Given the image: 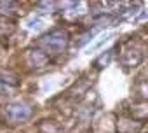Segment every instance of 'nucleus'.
<instances>
[{"mask_svg": "<svg viewBox=\"0 0 148 133\" xmlns=\"http://www.w3.org/2000/svg\"><path fill=\"white\" fill-rule=\"evenodd\" d=\"M141 61V54L138 53V51H129L124 58H122V63L125 65V66H134V65H138Z\"/></svg>", "mask_w": 148, "mask_h": 133, "instance_id": "39448f33", "label": "nucleus"}, {"mask_svg": "<svg viewBox=\"0 0 148 133\" xmlns=\"http://www.w3.org/2000/svg\"><path fill=\"white\" fill-rule=\"evenodd\" d=\"M115 37V33H106V35H103V37H99V40H96L94 44H91L87 49H86V53L87 54H91V53H94V51H98V49H101L103 46H106L112 39Z\"/></svg>", "mask_w": 148, "mask_h": 133, "instance_id": "20e7f679", "label": "nucleus"}, {"mask_svg": "<svg viewBox=\"0 0 148 133\" xmlns=\"http://www.w3.org/2000/svg\"><path fill=\"white\" fill-rule=\"evenodd\" d=\"M112 56H113V51H106L105 54H101V56L94 61V66H96V69H103V66H106V65L110 63Z\"/></svg>", "mask_w": 148, "mask_h": 133, "instance_id": "0eeeda50", "label": "nucleus"}, {"mask_svg": "<svg viewBox=\"0 0 148 133\" xmlns=\"http://www.w3.org/2000/svg\"><path fill=\"white\" fill-rule=\"evenodd\" d=\"M45 25H47V18H45V16H38V14L28 18L26 23H25V26H26L28 30H32V32H38V30H42Z\"/></svg>", "mask_w": 148, "mask_h": 133, "instance_id": "7ed1b4c3", "label": "nucleus"}, {"mask_svg": "<svg viewBox=\"0 0 148 133\" xmlns=\"http://www.w3.org/2000/svg\"><path fill=\"white\" fill-rule=\"evenodd\" d=\"M16 86V81H7L4 77H0V95H9Z\"/></svg>", "mask_w": 148, "mask_h": 133, "instance_id": "423d86ee", "label": "nucleus"}, {"mask_svg": "<svg viewBox=\"0 0 148 133\" xmlns=\"http://www.w3.org/2000/svg\"><path fill=\"white\" fill-rule=\"evenodd\" d=\"M33 114V109L25 103V102H14L7 107V117L12 121V123H23V121H28Z\"/></svg>", "mask_w": 148, "mask_h": 133, "instance_id": "f03ea898", "label": "nucleus"}, {"mask_svg": "<svg viewBox=\"0 0 148 133\" xmlns=\"http://www.w3.org/2000/svg\"><path fill=\"white\" fill-rule=\"evenodd\" d=\"M68 42H70L68 32L63 28H56V30H51L49 33L42 35L37 44L49 54H59L68 47Z\"/></svg>", "mask_w": 148, "mask_h": 133, "instance_id": "f257e3e1", "label": "nucleus"}]
</instances>
